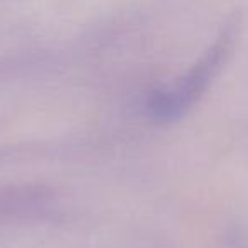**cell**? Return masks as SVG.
Here are the masks:
<instances>
[{
	"instance_id": "1",
	"label": "cell",
	"mask_w": 248,
	"mask_h": 248,
	"mask_svg": "<svg viewBox=\"0 0 248 248\" xmlns=\"http://www.w3.org/2000/svg\"><path fill=\"white\" fill-rule=\"evenodd\" d=\"M236 32V22H228L209 48L179 78L152 92L146 100L150 116L160 123H172L186 116L219 75L234 46Z\"/></svg>"
},
{
	"instance_id": "2",
	"label": "cell",
	"mask_w": 248,
	"mask_h": 248,
	"mask_svg": "<svg viewBox=\"0 0 248 248\" xmlns=\"http://www.w3.org/2000/svg\"><path fill=\"white\" fill-rule=\"evenodd\" d=\"M230 248H248V243L245 240H241V238H234V240L231 241Z\"/></svg>"
}]
</instances>
